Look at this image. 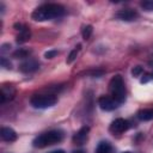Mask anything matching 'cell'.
<instances>
[{
  "instance_id": "cell-1",
  "label": "cell",
  "mask_w": 153,
  "mask_h": 153,
  "mask_svg": "<svg viewBox=\"0 0 153 153\" xmlns=\"http://www.w3.org/2000/svg\"><path fill=\"white\" fill-rule=\"evenodd\" d=\"M65 14V7L59 4H43L38 6L31 14V18L36 22L50 20Z\"/></svg>"
},
{
  "instance_id": "cell-2",
  "label": "cell",
  "mask_w": 153,
  "mask_h": 153,
  "mask_svg": "<svg viewBox=\"0 0 153 153\" xmlns=\"http://www.w3.org/2000/svg\"><path fill=\"white\" fill-rule=\"evenodd\" d=\"M62 137H63V134L61 130H49V131H45V133L38 135L37 137H35L32 143L35 147L43 148V147L51 146V145L60 142L62 140Z\"/></svg>"
},
{
  "instance_id": "cell-3",
  "label": "cell",
  "mask_w": 153,
  "mask_h": 153,
  "mask_svg": "<svg viewBox=\"0 0 153 153\" xmlns=\"http://www.w3.org/2000/svg\"><path fill=\"white\" fill-rule=\"evenodd\" d=\"M109 90L111 94L110 97L114 98L118 104L126 100V86H124V81L121 75H115L111 78L109 82Z\"/></svg>"
},
{
  "instance_id": "cell-4",
  "label": "cell",
  "mask_w": 153,
  "mask_h": 153,
  "mask_svg": "<svg viewBox=\"0 0 153 153\" xmlns=\"http://www.w3.org/2000/svg\"><path fill=\"white\" fill-rule=\"evenodd\" d=\"M57 102V98L53 94H35L31 99L30 103L33 108L36 109H45L55 105Z\"/></svg>"
},
{
  "instance_id": "cell-5",
  "label": "cell",
  "mask_w": 153,
  "mask_h": 153,
  "mask_svg": "<svg viewBox=\"0 0 153 153\" xmlns=\"http://www.w3.org/2000/svg\"><path fill=\"white\" fill-rule=\"evenodd\" d=\"M128 128H129V122L127 120H124V118H116L115 121L111 122V124L109 127V130L112 134H122Z\"/></svg>"
},
{
  "instance_id": "cell-6",
  "label": "cell",
  "mask_w": 153,
  "mask_h": 153,
  "mask_svg": "<svg viewBox=\"0 0 153 153\" xmlns=\"http://www.w3.org/2000/svg\"><path fill=\"white\" fill-rule=\"evenodd\" d=\"M98 104H99V108L102 110H105V111H111V110H115L120 104L114 99L111 98L110 96H102L98 98Z\"/></svg>"
},
{
  "instance_id": "cell-7",
  "label": "cell",
  "mask_w": 153,
  "mask_h": 153,
  "mask_svg": "<svg viewBox=\"0 0 153 153\" xmlns=\"http://www.w3.org/2000/svg\"><path fill=\"white\" fill-rule=\"evenodd\" d=\"M139 17L137 12L131 10V8H126V10H120L116 13V18L123 22H133Z\"/></svg>"
},
{
  "instance_id": "cell-8",
  "label": "cell",
  "mask_w": 153,
  "mask_h": 153,
  "mask_svg": "<svg viewBox=\"0 0 153 153\" xmlns=\"http://www.w3.org/2000/svg\"><path fill=\"white\" fill-rule=\"evenodd\" d=\"M88 127H82V128H80L76 133H75V135L73 136V141H74V143H76V145H82L86 140H87V135H88Z\"/></svg>"
},
{
  "instance_id": "cell-9",
  "label": "cell",
  "mask_w": 153,
  "mask_h": 153,
  "mask_svg": "<svg viewBox=\"0 0 153 153\" xmlns=\"http://www.w3.org/2000/svg\"><path fill=\"white\" fill-rule=\"evenodd\" d=\"M38 66H39V63L36 60L29 59L20 65V71L24 73H31V72H35L36 69H38Z\"/></svg>"
},
{
  "instance_id": "cell-10",
  "label": "cell",
  "mask_w": 153,
  "mask_h": 153,
  "mask_svg": "<svg viewBox=\"0 0 153 153\" xmlns=\"http://www.w3.org/2000/svg\"><path fill=\"white\" fill-rule=\"evenodd\" d=\"M1 139L5 140V141H8V142H12L17 139V134L16 131L12 129V128H7V127H2L1 128Z\"/></svg>"
},
{
  "instance_id": "cell-11",
  "label": "cell",
  "mask_w": 153,
  "mask_h": 153,
  "mask_svg": "<svg viewBox=\"0 0 153 153\" xmlns=\"http://www.w3.org/2000/svg\"><path fill=\"white\" fill-rule=\"evenodd\" d=\"M19 27L20 29H17L19 31V33L17 36V42L18 43H24L30 38V31H29L27 27H25L23 25H19Z\"/></svg>"
},
{
  "instance_id": "cell-12",
  "label": "cell",
  "mask_w": 153,
  "mask_h": 153,
  "mask_svg": "<svg viewBox=\"0 0 153 153\" xmlns=\"http://www.w3.org/2000/svg\"><path fill=\"white\" fill-rule=\"evenodd\" d=\"M137 118L140 121H151L153 120V108L149 109H142L137 112Z\"/></svg>"
},
{
  "instance_id": "cell-13",
  "label": "cell",
  "mask_w": 153,
  "mask_h": 153,
  "mask_svg": "<svg viewBox=\"0 0 153 153\" xmlns=\"http://www.w3.org/2000/svg\"><path fill=\"white\" fill-rule=\"evenodd\" d=\"M112 152V147L108 141H100L96 148L94 153H111Z\"/></svg>"
},
{
  "instance_id": "cell-14",
  "label": "cell",
  "mask_w": 153,
  "mask_h": 153,
  "mask_svg": "<svg viewBox=\"0 0 153 153\" xmlns=\"http://www.w3.org/2000/svg\"><path fill=\"white\" fill-rule=\"evenodd\" d=\"M140 5L145 11H153V0H145Z\"/></svg>"
},
{
  "instance_id": "cell-15",
  "label": "cell",
  "mask_w": 153,
  "mask_h": 153,
  "mask_svg": "<svg viewBox=\"0 0 153 153\" xmlns=\"http://www.w3.org/2000/svg\"><path fill=\"white\" fill-rule=\"evenodd\" d=\"M91 33H92V26L91 25H87V26H85L82 29V37L85 39H88L90 36H91Z\"/></svg>"
},
{
  "instance_id": "cell-16",
  "label": "cell",
  "mask_w": 153,
  "mask_h": 153,
  "mask_svg": "<svg viewBox=\"0 0 153 153\" xmlns=\"http://www.w3.org/2000/svg\"><path fill=\"white\" fill-rule=\"evenodd\" d=\"M149 80H153V72H149V73H143L142 74V79H141V82H147Z\"/></svg>"
},
{
  "instance_id": "cell-17",
  "label": "cell",
  "mask_w": 153,
  "mask_h": 153,
  "mask_svg": "<svg viewBox=\"0 0 153 153\" xmlns=\"http://www.w3.org/2000/svg\"><path fill=\"white\" fill-rule=\"evenodd\" d=\"M80 50V45H78V48H75L71 54H69V56H68V60H67V62L69 63V62H72L75 57H76V54H78V51Z\"/></svg>"
},
{
  "instance_id": "cell-18",
  "label": "cell",
  "mask_w": 153,
  "mask_h": 153,
  "mask_svg": "<svg viewBox=\"0 0 153 153\" xmlns=\"http://www.w3.org/2000/svg\"><path fill=\"white\" fill-rule=\"evenodd\" d=\"M30 51H27V50H18V51H16L14 53V56H19V57H26L27 56V54H29Z\"/></svg>"
},
{
  "instance_id": "cell-19",
  "label": "cell",
  "mask_w": 153,
  "mask_h": 153,
  "mask_svg": "<svg viewBox=\"0 0 153 153\" xmlns=\"http://www.w3.org/2000/svg\"><path fill=\"white\" fill-rule=\"evenodd\" d=\"M143 73V69L141 68V67H135L134 69H133V75H135V76H139L140 74H142Z\"/></svg>"
},
{
  "instance_id": "cell-20",
  "label": "cell",
  "mask_w": 153,
  "mask_h": 153,
  "mask_svg": "<svg viewBox=\"0 0 153 153\" xmlns=\"http://www.w3.org/2000/svg\"><path fill=\"white\" fill-rule=\"evenodd\" d=\"M57 54V51H55V50H51V51H48V53H45V57L47 59H51L53 56H55Z\"/></svg>"
},
{
  "instance_id": "cell-21",
  "label": "cell",
  "mask_w": 153,
  "mask_h": 153,
  "mask_svg": "<svg viewBox=\"0 0 153 153\" xmlns=\"http://www.w3.org/2000/svg\"><path fill=\"white\" fill-rule=\"evenodd\" d=\"M1 65H2L5 68H11V63H7L6 60H5V57L1 59Z\"/></svg>"
},
{
  "instance_id": "cell-22",
  "label": "cell",
  "mask_w": 153,
  "mask_h": 153,
  "mask_svg": "<svg viewBox=\"0 0 153 153\" xmlns=\"http://www.w3.org/2000/svg\"><path fill=\"white\" fill-rule=\"evenodd\" d=\"M50 153H65V151H62V149H56V151H53V152H50Z\"/></svg>"
},
{
  "instance_id": "cell-23",
  "label": "cell",
  "mask_w": 153,
  "mask_h": 153,
  "mask_svg": "<svg viewBox=\"0 0 153 153\" xmlns=\"http://www.w3.org/2000/svg\"><path fill=\"white\" fill-rule=\"evenodd\" d=\"M73 153H85V152H82V151H75V152H73Z\"/></svg>"
},
{
  "instance_id": "cell-24",
  "label": "cell",
  "mask_w": 153,
  "mask_h": 153,
  "mask_svg": "<svg viewBox=\"0 0 153 153\" xmlns=\"http://www.w3.org/2000/svg\"><path fill=\"white\" fill-rule=\"evenodd\" d=\"M122 153H131V152H129V151H126V152H122Z\"/></svg>"
}]
</instances>
